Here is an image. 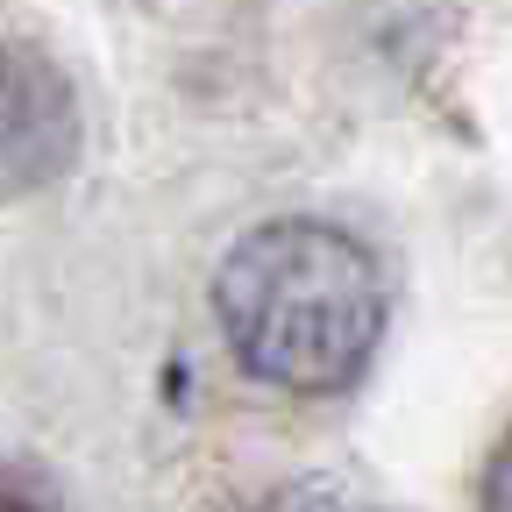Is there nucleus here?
<instances>
[{
	"mask_svg": "<svg viewBox=\"0 0 512 512\" xmlns=\"http://www.w3.org/2000/svg\"><path fill=\"white\" fill-rule=\"evenodd\" d=\"M0 512H64L36 470H0Z\"/></svg>",
	"mask_w": 512,
	"mask_h": 512,
	"instance_id": "4",
	"label": "nucleus"
},
{
	"mask_svg": "<svg viewBox=\"0 0 512 512\" xmlns=\"http://www.w3.org/2000/svg\"><path fill=\"white\" fill-rule=\"evenodd\" d=\"M221 512H392V505H377L335 477H285V484H264V491H242L228 498Z\"/></svg>",
	"mask_w": 512,
	"mask_h": 512,
	"instance_id": "3",
	"label": "nucleus"
},
{
	"mask_svg": "<svg viewBox=\"0 0 512 512\" xmlns=\"http://www.w3.org/2000/svg\"><path fill=\"white\" fill-rule=\"evenodd\" d=\"M79 157V93L36 43L0 36V200L57 185Z\"/></svg>",
	"mask_w": 512,
	"mask_h": 512,
	"instance_id": "2",
	"label": "nucleus"
},
{
	"mask_svg": "<svg viewBox=\"0 0 512 512\" xmlns=\"http://www.w3.org/2000/svg\"><path fill=\"white\" fill-rule=\"evenodd\" d=\"M484 512H512V427L491 448V470H484Z\"/></svg>",
	"mask_w": 512,
	"mask_h": 512,
	"instance_id": "5",
	"label": "nucleus"
},
{
	"mask_svg": "<svg viewBox=\"0 0 512 512\" xmlns=\"http://www.w3.org/2000/svg\"><path fill=\"white\" fill-rule=\"evenodd\" d=\"M384 292L377 256L328 221H264L214 271V320L235 363L271 392H342L377 356Z\"/></svg>",
	"mask_w": 512,
	"mask_h": 512,
	"instance_id": "1",
	"label": "nucleus"
}]
</instances>
